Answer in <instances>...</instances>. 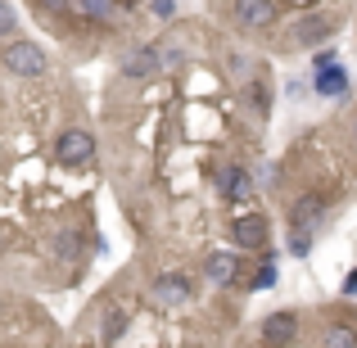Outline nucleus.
<instances>
[{
  "instance_id": "obj_19",
  "label": "nucleus",
  "mask_w": 357,
  "mask_h": 348,
  "mask_svg": "<svg viewBox=\"0 0 357 348\" xmlns=\"http://www.w3.org/2000/svg\"><path fill=\"white\" fill-rule=\"evenodd\" d=\"M344 289H349V294H357V271H353L349 280H344Z\"/></svg>"
},
{
  "instance_id": "obj_9",
  "label": "nucleus",
  "mask_w": 357,
  "mask_h": 348,
  "mask_svg": "<svg viewBox=\"0 0 357 348\" xmlns=\"http://www.w3.org/2000/svg\"><path fill=\"white\" fill-rule=\"evenodd\" d=\"M262 340L267 344H294L298 340V317L294 312H271L262 321Z\"/></svg>"
},
{
  "instance_id": "obj_21",
  "label": "nucleus",
  "mask_w": 357,
  "mask_h": 348,
  "mask_svg": "<svg viewBox=\"0 0 357 348\" xmlns=\"http://www.w3.org/2000/svg\"><path fill=\"white\" fill-rule=\"evenodd\" d=\"M353 131H357V127H353Z\"/></svg>"
},
{
  "instance_id": "obj_11",
  "label": "nucleus",
  "mask_w": 357,
  "mask_h": 348,
  "mask_svg": "<svg viewBox=\"0 0 357 348\" xmlns=\"http://www.w3.org/2000/svg\"><path fill=\"white\" fill-rule=\"evenodd\" d=\"M218 190L227 195V199H249V195H253V181H249V172H244V167H227V172L218 176Z\"/></svg>"
},
{
  "instance_id": "obj_1",
  "label": "nucleus",
  "mask_w": 357,
  "mask_h": 348,
  "mask_svg": "<svg viewBox=\"0 0 357 348\" xmlns=\"http://www.w3.org/2000/svg\"><path fill=\"white\" fill-rule=\"evenodd\" d=\"M0 63H5V73H14V77H41L45 73V50L32 41H9L5 50H0Z\"/></svg>"
},
{
  "instance_id": "obj_10",
  "label": "nucleus",
  "mask_w": 357,
  "mask_h": 348,
  "mask_svg": "<svg viewBox=\"0 0 357 348\" xmlns=\"http://www.w3.org/2000/svg\"><path fill=\"white\" fill-rule=\"evenodd\" d=\"M236 18L244 27H267L276 23V5L271 0H236Z\"/></svg>"
},
{
  "instance_id": "obj_20",
  "label": "nucleus",
  "mask_w": 357,
  "mask_h": 348,
  "mask_svg": "<svg viewBox=\"0 0 357 348\" xmlns=\"http://www.w3.org/2000/svg\"><path fill=\"white\" fill-rule=\"evenodd\" d=\"M0 163H5V154H0Z\"/></svg>"
},
{
  "instance_id": "obj_4",
  "label": "nucleus",
  "mask_w": 357,
  "mask_h": 348,
  "mask_svg": "<svg viewBox=\"0 0 357 348\" xmlns=\"http://www.w3.org/2000/svg\"><path fill=\"white\" fill-rule=\"evenodd\" d=\"M321 222H326V199L321 195H298V199L289 204V231L312 235Z\"/></svg>"
},
{
  "instance_id": "obj_18",
  "label": "nucleus",
  "mask_w": 357,
  "mask_h": 348,
  "mask_svg": "<svg viewBox=\"0 0 357 348\" xmlns=\"http://www.w3.org/2000/svg\"><path fill=\"white\" fill-rule=\"evenodd\" d=\"M5 32H14V14H9V9L0 14V36H5Z\"/></svg>"
},
{
  "instance_id": "obj_13",
  "label": "nucleus",
  "mask_w": 357,
  "mask_h": 348,
  "mask_svg": "<svg viewBox=\"0 0 357 348\" xmlns=\"http://www.w3.org/2000/svg\"><path fill=\"white\" fill-rule=\"evenodd\" d=\"M77 9L86 18H96V23H114V18H118V5H114V0H77Z\"/></svg>"
},
{
  "instance_id": "obj_12",
  "label": "nucleus",
  "mask_w": 357,
  "mask_h": 348,
  "mask_svg": "<svg viewBox=\"0 0 357 348\" xmlns=\"http://www.w3.org/2000/svg\"><path fill=\"white\" fill-rule=\"evenodd\" d=\"M317 91H321V96H344V91H349V73L335 68V63H321V73H317Z\"/></svg>"
},
{
  "instance_id": "obj_17",
  "label": "nucleus",
  "mask_w": 357,
  "mask_h": 348,
  "mask_svg": "<svg viewBox=\"0 0 357 348\" xmlns=\"http://www.w3.org/2000/svg\"><path fill=\"white\" fill-rule=\"evenodd\" d=\"M249 100H253L258 114H267V86H262V82H253V86H249Z\"/></svg>"
},
{
  "instance_id": "obj_14",
  "label": "nucleus",
  "mask_w": 357,
  "mask_h": 348,
  "mask_svg": "<svg viewBox=\"0 0 357 348\" xmlns=\"http://www.w3.org/2000/svg\"><path fill=\"white\" fill-rule=\"evenodd\" d=\"M122 335H127V312H122V308H114V312L105 317V335H100V340H105V344H118Z\"/></svg>"
},
{
  "instance_id": "obj_8",
  "label": "nucleus",
  "mask_w": 357,
  "mask_h": 348,
  "mask_svg": "<svg viewBox=\"0 0 357 348\" xmlns=\"http://www.w3.org/2000/svg\"><path fill=\"white\" fill-rule=\"evenodd\" d=\"M321 41H331V18L307 14V18H298V23H294V45L312 50V45H321Z\"/></svg>"
},
{
  "instance_id": "obj_16",
  "label": "nucleus",
  "mask_w": 357,
  "mask_h": 348,
  "mask_svg": "<svg viewBox=\"0 0 357 348\" xmlns=\"http://www.w3.org/2000/svg\"><path fill=\"white\" fill-rule=\"evenodd\" d=\"M271 285H276V267H271V258H267V267L253 276V289H271Z\"/></svg>"
},
{
  "instance_id": "obj_7",
  "label": "nucleus",
  "mask_w": 357,
  "mask_h": 348,
  "mask_svg": "<svg viewBox=\"0 0 357 348\" xmlns=\"http://www.w3.org/2000/svg\"><path fill=\"white\" fill-rule=\"evenodd\" d=\"M204 276H208V285H231V280L240 276V258L231 249H218L204 258Z\"/></svg>"
},
{
  "instance_id": "obj_15",
  "label": "nucleus",
  "mask_w": 357,
  "mask_h": 348,
  "mask_svg": "<svg viewBox=\"0 0 357 348\" xmlns=\"http://www.w3.org/2000/svg\"><path fill=\"white\" fill-rule=\"evenodd\" d=\"M321 344H331V348H353V344H357V331H349V326H331V331L321 335Z\"/></svg>"
},
{
  "instance_id": "obj_2",
  "label": "nucleus",
  "mask_w": 357,
  "mask_h": 348,
  "mask_svg": "<svg viewBox=\"0 0 357 348\" xmlns=\"http://www.w3.org/2000/svg\"><path fill=\"white\" fill-rule=\"evenodd\" d=\"M54 158H59L63 167H82L96 158V136H91L86 127H68L59 140H54Z\"/></svg>"
},
{
  "instance_id": "obj_3",
  "label": "nucleus",
  "mask_w": 357,
  "mask_h": 348,
  "mask_svg": "<svg viewBox=\"0 0 357 348\" xmlns=\"http://www.w3.org/2000/svg\"><path fill=\"white\" fill-rule=\"evenodd\" d=\"M190 294H195V280L185 276V271H163V276L149 285V298H154V303H163V308L185 303Z\"/></svg>"
},
{
  "instance_id": "obj_6",
  "label": "nucleus",
  "mask_w": 357,
  "mask_h": 348,
  "mask_svg": "<svg viewBox=\"0 0 357 348\" xmlns=\"http://www.w3.org/2000/svg\"><path fill=\"white\" fill-rule=\"evenodd\" d=\"M158 68H163V59H158V50H154V45H140V50H131L127 59H122V77H131V82L154 77Z\"/></svg>"
},
{
  "instance_id": "obj_5",
  "label": "nucleus",
  "mask_w": 357,
  "mask_h": 348,
  "mask_svg": "<svg viewBox=\"0 0 357 348\" xmlns=\"http://www.w3.org/2000/svg\"><path fill=\"white\" fill-rule=\"evenodd\" d=\"M231 240H236L240 249H262V244H267V218H262V213H240V218L231 222Z\"/></svg>"
}]
</instances>
